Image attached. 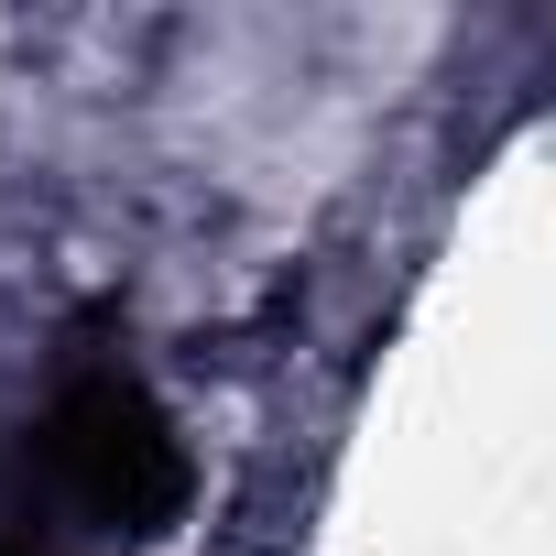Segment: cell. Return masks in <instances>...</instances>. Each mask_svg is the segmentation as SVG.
<instances>
[{
  "instance_id": "obj_1",
  "label": "cell",
  "mask_w": 556,
  "mask_h": 556,
  "mask_svg": "<svg viewBox=\"0 0 556 556\" xmlns=\"http://www.w3.org/2000/svg\"><path fill=\"white\" fill-rule=\"evenodd\" d=\"M34 480H45V502H66V513H88V523H153V513H175V491H186L153 393H142L131 371H110V361L77 371V382L45 404V426H34Z\"/></svg>"
}]
</instances>
